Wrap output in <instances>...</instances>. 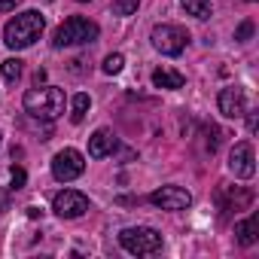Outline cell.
Wrapping results in <instances>:
<instances>
[{
    "instance_id": "24",
    "label": "cell",
    "mask_w": 259,
    "mask_h": 259,
    "mask_svg": "<svg viewBox=\"0 0 259 259\" xmlns=\"http://www.w3.org/2000/svg\"><path fill=\"white\" fill-rule=\"evenodd\" d=\"M79 4H89V0H79Z\"/></svg>"
},
{
    "instance_id": "3",
    "label": "cell",
    "mask_w": 259,
    "mask_h": 259,
    "mask_svg": "<svg viewBox=\"0 0 259 259\" xmlns=\"http://www.w3.org/2000/svg\"><path fill=\"white\" fill-rule=\"evenodd\" d=\"M101 34V28L92 22V19H82V16H70L64 19L55 34H52V46L55 49H64V46H82V43H95Z\"/></svg>"
},
{
    "instance_id": "7",
    "label": "cell",
    "mask_w": 259,
    "mask_h": 259,
    "mask_svg": "<svg viewBox=\"0 0 259 259\" xmlns=\"http://www.w3.org/2000/svg\"><path fill=\"white\" fill-rule=\"evenodd\" d=\"M89 207H92L89 195H82V192H76V189H64V192H58V195L52 198V210H55L61 220H76V217H82Z\"/></svg>"
},
{
    "instance_id": "17",
    "label": "cell",
    "mask_w": 259,
    "mask_h": 259,
    "mask_svg": "<svg viewBox=\"0 0 259 259\" xmlns=\"http://www.w3.org/2000/svg\"><path fill=\"white\" fill-rule=\"evenodd\" d=\"M0 73H4L7 82H16V79L22 76V61H19V58H7L4 64H0Z\"/></svg>"
},
{
    "instance_id": "25",
    "label": "cell",
    "mask_w": 259,
    "mask_h": 259,
    "mask_svg": "<svg viewBox=\"0 0 259 259\" xmlns=\"http://www.w3.org/2000/svg\"><path fill=\"white\" fill-rule=\"evenodd\" d=\"M250 4H253V0H250Z\"/></svg>"
},
{
    "instance_id": "15",
    "label": "cell",
    "mask_w": 259,
    "mask_h": 259,
    "mask_svg": "<svg viewBox=\"0 0 259 259\" xmlns=\"http://www.w3.org/2000/svg\"><path fill=\"white\" fill-rule=\"evenodd\" d=\"M89 107H92V98H89L85 92H79V95H76V98L70 101V122H76V125H79V122L85 119Z\"/></svg>"
},
{
    "instance_id": "9",
    "label": "cell",
    "mask_w": 259,
    "mask_h": 259,
    "mask_svg": "<svg viewBox=\"0 0 259 259\" xmlns=\"http://www.w3.org/2000/svg\"><path fill=\"white\" fill-rule=\"evenodd\" d=\"M150 201L162 210H186L192 204V195L183 189V186H162L150 195Z\"/></svg>"
},
{
    "instance_id": "13",
    "label": "cell",
    "mask_w": 259,
    "mask_h": 259,
    "mask_svg": "<svg viewBox=\"0 0 259 259\" xmlns=\"http://www.w3.org/2000/svg\"><path fill=\"white\" fill-rule=\"evenodd\" d=\"M183 82H186V76L177 73V70H168V67L153 70V85L156 89H183Z\"/></svg>"
},
{
    "instance_id": "18",
    "label": "cell",
    "mask_w": 259,
    "mask_h": 259,
    "mask_svg": "<svg viewBox=\"0 0 259 259\" xmlns=\"http://www.w3.org/2000/svg\"><path fill=\"white\" fill-rule=\"evenodd\" d=\"M141 7V0H113V13L116 16H135Z\"/></svg>"
},
{
    "instance_id": "16",
    "label": "cell",
    "mask_w": 259,
    "mask_h": 259,
    "mask_svg": "<svg viewBox=\"0 0 259 259\" xmlns=\"http://www.w3.org/2000/svg\"><path fill=\"white\" fill-rule=\"evenodd\" d=\"M180 7L186 10V16H195V19H210V0H180Z\"/></svg>"
},
{
    "instance_id": "23",
    "label": "cell",
    "mask_w": 259,
    "mask_h": 259,
    "mask_svg": "<svg viewBox=\"0 0 259 259\" xmlns=\"http://www.w3.org/2000/svg\"><path fill=\"white\" fill-rule=\"evenodd\" d=\"M250 116H247V125H250V132H256V110H247Z\"/></svg>"
},
{
    "instance_id": "11",
    "label": "cell",
    "mask_w": 259,
    "mask_h": 259,
    "mask_svg": "<svg viewBox=\"0 0 259 259\" xmlns=\"http://www.w3.org/2000/svg\"><path fill=\"white\" fill-rule=\"evenodd\" d=\"M116 147H119V141H116V135L110 132V128H98V132L89 138V156H92V159L113 156Z\"/></svg>"
},
{
    "instance_id": "8",
    "label": "cell",
    "mask_w": 259,
    "mask_h": 259,
    "mask_svg": "<svg viewBox=\"0 0 259 259\" xmlns=\"http://www.w3.org/2000/svg\"><path fill=\"white\" fill-rule=\"evenodd\" d=\"M229 171H232L235 177H241V180H250V177L256 174L253 147H250L247 141H241V144L232 147V153H229Z\"/></svg>"
},
{
    "instance_id": "10",
    "label": "cell",
    "mask_w": 259,
    "mask_h": 259,
    "mask_svg": "<svg viewBox=\"0 0 259 259\" xmlns=\"http://www.w3.org/2000/svg\"><path fill=\"white\" fill-rule=\"evenodd\" d=\"M217 104H220V113H223L226 119H241V116L247 113V95H244L241 85H226V89L220 92Z\"/></svg>"
},
{
    "instance_id": "21",
    "label": "cell",
    "mask_w": 259,
    "mask_h": 259,
    "mask_svg": "<svg viewBox=\"0 0 259 259\" xmlns=\"http://www.w3.org/2000/svg\"><path fill=\"white\" fill-rule=\"evenodd\" d=\"M25 180H28L25 168H22V165H16V168H13V189H22V186H25Z\"/></svg>"
},
{
    "instance_id": "12",
    "label": "cell",
    "mask_w": 259,
    "mask_h": 259,
    "mask_svg": "<svg viewBox=\"0 0 259 259\" xmlns=\"http://www.w3.org/2000/svg\"><path fill=\"white\" fill-rule=\"evenodd\" d=\"M250 201H253V192H247V189H241V186H223L220 189V207L223 210H244V207H250Z\"/></svg>"
},
{
    "instance_id": "1",
    "label": "cell",
    "mask_w": 259,
    "mask_h": 259,
    "mask_svg": "<svg viewBox=\"0 0 259 259\" xmlns=\"http://www.w3.org/2000/svg\"><path fill=\"white\" fill-rule=\"evenodd\" d=\"M43 28H46L43 13L25 10V13H19L16 19L7 22V28H4V43H7L10 49H28V46H34V43L40 40Z\"/></svg>"
},
{
    "instance_id": "4",
    "label": "cell",
    "mask_w": 259,
    "mask_h": 259,
    "mask_svg": "<svg viewBox=\"0 0 259 259\" xmlns=\"http://www.w3.org/2000/svg\"><path fill=\"white\" fill-rule=\"evenodd\" d=\"M119 244L132 256H153L162 250V235L150 226H128L119 232Z\"/></svg>"
},
{
    "instance_id": "22",
    "label": "cell",
    "mask_w": 259,
    "mask_h": 259,
    "mask_svg": "<svg viewBox=\"0 0 259 259\" xmlns=\"http://www.w3.org/2000/svg\"><path fill=\"white\" fill-rule=\"evenodd\" d=\"M19 4H22V0H0V13H13Z\"/></svg>"
},
{
    "instance_id": "20",
    "label": "cell",
    "mask_w": 259,
    "mask_h": 259,
    "mask_svg": "<svg viewBox=\"0 0 259 259\" xmlns=\"http://www.w3.org/2000/svg\"><path fill=\"white\" fill-rule=\"evenodd\" d=\"M250 37H253V22H241V25H238V31H235V40H241V43H244V40H250Z\"/></svg>"
},
{
    "instance_id": "26",
    "label": "cell",
    "mask_w": 259,
    "mask_h": 259,
    "mask_svg": "<svg viewBox=\"0 0 259 259\" xmlns=\"http://www.w3.org/2000/svg\"><path fill=\"white\" fill-rule=\"evenodd\" d=\"M0 138H4V135H0Z\"/></svg>"
},
{
    "instance_id": "19",
    "label": "cell",
    "mask_w": 259,
    "mask_h": 259,
    "mask_svg": "<svg viewBox=\"0 0 259 259\" xmlns=\"http://www.w3.org/2000/svg\"><path fill=\"white\" fill-rule=\"evenodd\" d=\"M122 67H125V58H122L119 52H113V55L104 58V73H107V76H116Z\"/></svg>"
},
{
    "instance_id": "2",
    "label": "cell",
    "mask_w": 259,
    "mask_h": 259,
    "mask_svg": "<svg viewBox=\"0 0 259 259\" xmlns=\"http://www.w3.org/2000/svg\"><path fill=\"white\" fill-rule=\"evenodd\" d=\"M25 110L34 116V119H43V122H52V119H58L61 113H64V104H67V98H64V92L58 89V85H40L37 82V89H31V92H25Z\"/></svg>"
},
{
    "instance_id": "5",
    "label": "cell",
    "mask_w": 259,
    "mask_h": 259,
    "mask_svg": "<svg viewBox=\"0 0 259 259\" xmlns=\"http://www.w3.org/2000/svg\"><path fill=\"white\" fill-rule=\"evenodd\" d=\"M150 43H153L156 52H162V55H168V58H177V55L186 49L189 34H186V28H180V25H156L153 34H150Z\"/></svg>"
},
{
    "instance_id": "6",
    "label": "cell",
    "mask_w": 259,
    "mask_h": 259,
    "mask_svg": "<svg viewBox=\"0 0 259 259\" xmlns=\"http://www.w3.org/2000/svg\"><path fill=\"white\" fill-rule=\"evenodd\" d=\"M85 171V159H82V153L79 150H61L55 159H52V177L58 180V183H70V180H76L79 174Z\"/></svg>"
},
{
    "instance_id": "14",
    "label": "cell",
    "mask_w": 259,
    "mask_h": 259,
    "mask_svg": "<svg viewBox=\"0 0 259 259\" xmlns=\"http://www.w3.org/2000/svg\"><path fill=\"white\" fill-rule=\"evenodd\" d=\"M235 238L241 247H253L256 244V217H247L241 223H235Z\"/></svg>"
}]
</instances>
